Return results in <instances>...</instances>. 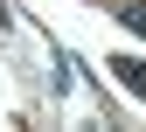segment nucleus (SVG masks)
<instances>
[{
	"label": "nucleus",
	"instance_id": "f257e3e1",
	"mask_svg": "<svg viewBox=\"0 0 146 132\" xmlns=\"http://www.w3.org/2000/svg\"><path fill=\"white\" fill-rule=\"evenodd\" d=\"M111 70L125 77V90H139V98H146V63H132V56H125V63H111Z\"/></svg>",
	"mask_w": 146,
	"mask_h": 132
},
{
	"label": "nucleus",
	"instance_id": "f03ea898",
	"mask_svg": "<svg viewBox=\"0 0 146 132\" xmlns=\"http://www.w3.org/2000/svg\"><path fill=\"white\" fill-rule=\"evenodd\" d=\"M118 21L132 28V35H146V0H125V7H118Z\"/></svg>",
	"mask_w": 146,
	"mask_h": 132
}]
</instances>
